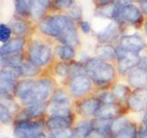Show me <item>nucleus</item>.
Masks as SVG:
<instances>
[{
	"mask_svg": "<svg viewBox=\"0 0 147 138\" xmlns=\"http://www.w3.org/2000/svg\"><path fill=\"white\" fill-rule=\"evenodd\" d=\"M114 18H119L121 20L131 23V24H137L142 20V13L139 8L131 4H128L122 7H118L116 6V12H115Z\"/></svg>",
	"mask_w": 147,
	"mask_h": 138,
	"instance_id": "obj_7",
	"label": "nucleus"
},
{
	"mask_svg": "<svg viewBox=\"0 0 147 138\" xmlns=\"http://www.w3.org/2000/svg\"><path fill=\"white\" fill-rule=\"evenodd\" d=\"M52 103L55 104H60V105H65L69 106L70 104V100H69L68 96L64 93L62 90H58L54 93L53 99H52Z\"/></svg>",
	"mask_w": 147,
	"mask_h": 138,
	"instance_id": "obj_30",
	"label": "nucleus"
},
{
	"mask_svg": "<svg viewBox=\"0 0 147 138\" xmlns=\"http://www.w3.org/2000/svg\"><path fill=\"white\" fill-rule=\"evenodd\" d=\"M80 27H81L82 31L85 32V33H88V32L90 31V25H89V23L87 22V21H83V22H81Z\"/></svg>",
	"mask_w": 147,
	"mask_h": 138,
	"instance_id": "obj_40",
	"label": "nucleus"
},
{
	"mask_svg": "<svg viewBox=\"0 0 147 138\" xmlns=\"http://www.w3.org/2000/svg\"><path fill=\"white\" fill-rule=\"evenodd\" d=\"M119 113V108L114 103H105L96 110V116L101 119H111Z\"/></svg>",
	"mask_w": 147,
	"mask_h": 138,
	"instance_id": "obj_17",
	"label": "nucleus"
},
{
	"mask_svg": "<svg viewBox=\"0 0 147 138\" xmlns=\"http://www.w3.org/2000/svg\"><path fill=\"white\" fill-rule=\"evenodd\" d=\"M136 127L133 124H128L121 132L117 133L116 138H135Z\"/></svg>",
	"mask_w": 147,
	"mask_h": 138,
	"instance_id": "obj_31",
	"label": "nucleus"
},
{
	"mask_svg": "<svg viewBox=\"0 0 147 138\" xmlns=\"http://www.w3.org/2000/svg\"><path fill=\"white\" fill-rule=\"evenodd\" d=\"M16 138H48L43 133V124L41 122H32L21 121L14 128Z\"/></svg>",
	"mask_w": 147,
	"mask_h": 138,
	"instance_id": "obj_5",
	"label": "nucleus"
},
{
	"mask_svg": "<svg viewBox=\"0 0 147 138\" xmlns=\"http://www.w3.org/2000/svg\"><path fill=\"white\" fill-rule=\"evenodd\" d=\"M11 35V29L5 24H0V41L7 43Z\"/></svg>",
	"mask_w": 147,
	"mask_h": 138,
	"instance_id": "obj_34",
	"label": "nucleus"
},
{
	"mask_svg": "<svg viewBox=\"0 0 147 138\" xmlns=\"http://www.w3.org/2000/svg\"><path fill=\"white\" fill-rule=\"evenodd\" d=\"M12 30L16 34H18V35L24 34L27 30V25L24 22L18 21V22L14 23V24L12 25Z\"/></svg>",
	"mask_w": 147,
	"mask_h": 138,
	"instance_id": "obj_37",
	"label": "nucleus"
},
{
	"mask_svg": "<svg viewBox=\"0 0 147 138\" xmlns=\"http://www.w3.org/2000/svg\"><path fill=\"white\" fill-rule=\"evenodd\" d=\"M100 98L102 99V101H104L106 103H112L115 97L112 95V93H103L100 96Z\"/></svg>",
	"mask_w": 147,
	"mask_h": 138,
	"instance_id": "obj_39",
	"label": "nucleus"
},
{
	"mask_svg": "<svg viewBox=\"0 0 147 138\" xmlns=\"http://www.w3.org/2000/svg\"><path fill=\"white\" fill-rule=\"evenodd\" d=\"M73 20L66 16L55 15L46 18L40 23L39 28L44 34L59 37L69 27L74 26Z\"/></svg>",
	"mask_w": 147,
	"mask_h": 138,
	"instance_id": "obj_2",
	"label": "nucleus"
},
{
	"mask_svg": "<svg viewBox=\"0 0 147 138\" xmlns=\"http://www.w3.org/2000/svg\"><path fill=\"white\" fill-rule=\"evenodd\" d=\"M55 5L58 8H68L73 5V0H55Z\"/></svg>",
	"mask_w": 147,
	"mask_h": 138,
	"instance_id": "obj_38",
	"label": "nucleus"
},
{
	"mask_svg": "<svg viewBox=\"0 0 147 138\" xmlns=\"http://www.w3.org/2000/svg\"><path fill=\"white\" fill-rule=\"evenodd\" d=\"M22 57L20 54H11L0 57V66L20 67L22 66Z\"/></svg>",
	"mask_w": 147,
	"mask_h": 138,
	"instance_id": "obj_20",
	"label": "nucleus"
},
{
	"mask_svg": "<svg viewBox=\"0 0 147 138\" xmlns=\"http://www.w3.org/2000/svg\"><path fill=\"white\" fill-rule=\"evenodd\" d=\"M91 83L89 77L84 74H77L73 76L70 82V90L73 95L82 96L90 89Z\"/></svg>",
	"mask_w": 147,
	"mask_h": 138,
	"instance_id": "obj_9",
	"label": "nucleus"
},
{
	"mask_svg": "<svg viewBox=\"0 0 147 138\" xmlns=\"http://www.w3.org/2000/svg\"><path fill=\"white\" fill-rule=\"evenodd\" d=\"M119 47L127 51V52L138 53L145 47V41L141 36L137 34L123 36L121 39V46Z\"/></svg>",
	"mask_w": 147,
	"mask_h": 138,
	"instance_id": "obj_10",
	"label": "nucleus"
},
{
	"mask_svg": "<svg viewBox=\"0 0 147 138\" xmlns=\"http://www.w3.org/2000/svg\"><path fill=\"white\" fill-rule=\"evenodd\" d=\"M29 57L30 62L36 64L37 66H44L50 61L52 57V52L47 45L40 41H34L30 47Z\"/></svg>",
	"mask_w": 147,
	"mask_h": 138,
	"instance_id": "obj_6",
	"label": "nucleus"
},
{
	"mask_svg": "<svg viewBox=\"0 0 147 138\" xmlns=\"http://www.w3.org/2000/svg\"><path fill=\"white\" fill-rule=\"evenodd\" d=\"M75 135V131H73L71 128L67 127L52 131L48 138H74Z\"/></svg>",
	"mask_w": 147,
	"mask_h": 138,
	"instance_id": "obj_26",
	"label": "nucleus"
},
{
	"mask_svg": "<svg viewBox=\"0 0 147 138\" xmlns=\"http://www.w3.org/2000/svg\"><path fill=\"white\" fill-rule=\"evenodd\" d=\"M117 55L119 56L118 68L121 74L126 73L132 67L138 66L141 61V58L139 57L138 53L127 52L121 47H119V51H117Z\"/></svg>",
	"mask_w": 147,
	"mask_h": 138,
	"instance_id": "obj_8",
	"label": "nucleus"
},
{
	"mask_svg": "<svg viewBox=\"0 0 147 138\" xmlns=\"http://www.w3.org/2000/svg\"><path fill=\"white\" fill-rule=\"evenodd\" d=\"M128 119L126 117H119L112 122L111 125H110V131L112 133H118L121 132L123 128H125L128 125Z\"/></svg>",
	"mask_w": 147,
	"mask_h": 138,
	"instance_id": "obj_29",
	"label": "nucleus"
},
{
	"mask_svg": "<svg viewBox=\"0 0 147 138\" xmlns=\"http://www.w3.org/2000/svg\"><path fill=\"white\" fill-rule=\"evenodd\" d=\"M128 89L126 86L121 85V84H118L114 87V89L112 90V95L115 98L118 99H123L124 97L127 95Z\"/></svg>",
	"mask_w": 147,
	"mask_h": 138,
	"instance_id": "obj_33",
	"label": "nucleus"
},
{
	"mask_svg": "<svg viewBox=\"0 0 147 138\" xmlns=\"http://www.w3.org/2000/svg\"><path fill=\"white\" fill-rule=\"evenodd\" d=\"M93 129V124L88 122H79V124L76 126L75 133L76 135L80 137V138H86V136L88 135V133L91 132V130Z\"/></svg>",
	"mask_w": 147,
	"mask_h": 138,
	"instance_id": "obj_25",
	"label": "nucleus"
},
{
	"mask_svg": "<svg viewBox=\"0 0 147 138\" xmlns=\"http://www.w3.org/2000/svg\"><path fill=\"white\" fill-rule=\"evenodd\" d=\"M23 46H24V40L22 38L13 39L0 47V55L6 56V55L18 54V53L22 50Z\"/></svg>",
	"mask_w": 147,
	"mask_h": 138,
	"instance_id": "obj_13",
	"label": "nucleus"
},
{
	"mask_svg": "<svg viewBox=\"0 0 147 138\" xmlns=\"http://www.w3.org/2000/svg\"><path fill=\"white\" fill-rule=\"evenodd\" d=\"M145 32H146V34H147V22H146V24H145Z\"/></svg>",
	"mask_w": 147,
	"mask_h": 138,
	"instance_id": "obj_44",
	"label": "nucleus"
},
{
	"mask_svg": "<svg viewBox=\"0 0 147 138\" xmlns=\"http://www.w3.org/2000/svg\"><path fill=\"white\" fill-rule=\"evenodd\" d=\"M96 53L100 59H113L117 56V51L109 44L98 46L96 48Z\"/></svg>",
	"mask_w": 147,
	"mask_h": 138,
	"instance_id": "obj_21",
	"label": "nucleus"
},
{
	"mask_svg": "<svg viewBox=\"0 0 147 138\" xmlns=\"http://www.w3.org/2000/svg\"><path fill=\"white\" fill-rule=\"evenodd\" d=\"M20 67H5L0 70V97H9L15 94L16 80L21 76Z\"/></svg>",
	"mask_w": 147,
	"mask_h": 138,
	"instance_id": "obj_4",
	"label": "nucleus"
},
{
	"mask_svg": "<svg viewBox=\"0 0 147 138\" xmlns=\"http://www.w3.org/2000/svg\"><path fill=\"white\" fill-rule=\"evenodd\" d=\"M99 101L96 99H89L82 102L79 106V112L82 115L85 116H90V115L96 114V110H98Z\"/></svg>",
	"mask_w": 147,
	"mask_h": 138,
	"instance_id": "obj_18",
	"label": "nucleus"
},
{
	"mask_svg": "<svg viewBox=\"0 0 147 138\" xmlns=\"http://www.w3.org/2000/svg\"><path fill=\"white\" fill-rule=\"evenodd\" d=\"M71 123V119L69 117H59L53 116L47 122V126L50 130H59V129L67 128Z\"/></svg>",
	"mask_w": 147,
	"mask_h": 138,
	"instance_id": "obj_19",
	"label": "nucleus"
},
{
	"mask_svg": "<svg viewBox=\"0 0 147 138\" xmlns=\"http://www.w3.org/2000/svg\"><path fill=\"white\" fill-rule=\"evenodd\" d=\"M21 73L25 76H34L39 73V67L31 62H28L21 66Z\"/></svg>",
	"mask_w": 147,
	"mask_h": 138,
	"instance_id": "obj_27",
	"label": "nucleus"
},
{
	"mask_svg": "<svg viewBox=\"0 0 147 138\" xmlns=\"http://www.w3.org/2000/svg\"><path fill=\"white\" fill-rule=\"evenodd\" d=\"M86 71L88 77L98 84L108 83L114 77L115 71L112 66L100 58H92L86 64Z\"/></svg>",
	"mask_w": 147,
	"mask_h": 138,
	"instance_id": "obj_1",
	"label": "nucleus"
},
{
	"mask_svg": "<svg viewBox=\"0 0 147 138\" xmlns=\"http://www.w3.org/2000/svg\"><path fill=\"white\" fill-rule=\"evenodd\" d=\"M55 72H56V74L59 76H65L68 75L69 72H71V66L63 63L57 64L56 67H55Z\"/></svg>",
	"mask_w": 147,
	"mask_h": 138,
	"instance_id": "obj_35",
	"label": "nucleus"
},
{
	"mask_svg": "<svg viewBox=\"0 0 147 138\" xmlns=\"http://www.w3.org/2000/svg\"><path fill=\"white\" fill-rule=\"evenodd\" d=\"M12 116L10 112V109L7 106L0 101V122L4 124H8L11 122Z\"/></svg>",
	"mask_w": 147,
	"mask_h": 138,
	"instance_id": "obj_28",
	"label": "nucleus"
},
{
	"mask_svg": "<svg viewBox=\"0 0 147 138\" xmlns=\"http://www.w3.org/2000/svg\"><path fill=\"white\" fill-rule=\"evenodd\" d=\"M45 110H46V105L44 104V102L28 106L21 113V116H23L22 118L24 119L23 121H29L30 119L40 116V115H41L45 112Z\"/></svg>",
	"mask_w": 147,
	"mask_h": 138,
	"instance_id": "obj_15",
	"label": "nucleus"
},
{
	"mask_svg": "<svg viewBox=\"0 0 147 138\" xmlns=\"http://www.w3.org/2000/svg\"><path fill=\"white\" fill-rule=\"evenodd\" d=\"M52 89L53 83L48 78H42V79L34 81L29 94L22 102L28 106L43 102L50 96Z\"/></svg>",
	"mask_w": 147,
	"mask_h": 138,
	"instance_id": "obj_3",
	"label": "nucleus"
},
{
	"mask_svg": "<svg viewBox=\"0 0 147 138\" xmlns=\"http://www.w3.org/2000/svg\"><path fill=\"white\" fill-rule=\"evenodd\" d=\"M108 136V131L100 130L98 128H93L88 133L86 138H106Z\"/></svg>",
	"mask_w": 147,
	"mask_h": 138,
	"instance_id": "obj_36",
	"label": "nucleus"
},
{
	"mask_svg": "<svg viewBox=\"0 0 147 138\" xmlns=\"http://www.w3.org/2000/svg\"><path fill=\"white\" fill-rule=\"evenodd\" d=\"M129 83L136 89H142L147 86V71L142 67H137L129 75Z\"/></svg>",
	"mask_w": 147,
	"mask_h": 138,
	"instance_id": "obj_11",
	"label": "nucleus"
},
{
	"mask_svg": "<svg viewBox=\"0 0 147 138\" xmlns=\"http://www.w3.org/2000/svg\"><path fill=\"white\" fill-rule=\"evenodd\" d=\"M128 103L134 112H140L145 109L147 106V92L145 90H139L132 93L129 98Z\"/></svg>",
	"mask_w": 147,
	"mask_h": 138,
	"instance_id": "obj_12",
	"label": "nucleus"
},
{
	"mask_svg": "<svg viewBox=\"0 0 147 138\" xmlns=\"http://www.w3.org/2000/svg\"><path fill=\"white\" fill-rule=\"evenodd\" d=\"M15 8L20 15H26L29 12V4L26 0H15Z\"/></svg>",
	"mask_w": 147,
	"mask_h": 138,
	"instance_id": "obj_32",
	"label": "nucleus"
},
{
	"mask_svg": "<svg viewBox=\"0 0 147 138\" xmlns=\"http://www.w3.org/2000/svg\"><path fill=\"white\" fill-rule=\"evenodd\" d=\"M57 54L63 60H71L75 57V50L70 45H62L57 48Z\"/></svg>",
	"mask_w": 147,
	"mask_h": 138,
	"instance_id": "obj_24",
	"label": "nucleus"
},
{
	"mask_svg": "<svg viewBox=\"0 0 147 138\" xmlns=\"http://www.w3.org/2000/svg\"><path fill=\"white\" fill-rule=\"evenodd\" d=\"M58 38L64 45L73 46V45H77L79 43V39H78V35L75 25L69 27Z\"/></svg>",
	"mask_w": 147,
	"mask_h": 138,
	"instance_id": "obj_16",
	"label": "nucleus"
},
{
	"mask_svg": "<svg viewBox=\"0 0 147 138\" xmlns=\"http://www.w3.org/2000/svg\"><path fill=\"white\" fill-rule=\"evenodd\" d=\"M118 27L114 24H109V26H107L105 29L100 32L98 34V37L100 40L102 41H110L114 39L115 37H117L118 35Z\"/></svg>",
	"mask_w": 147,
	"mask_h": 138,
	"instance_id": "obj_23",
	"label": "nucleus"
},
{
	"mask_svg": "<svg viewBox=\"0 0 147 138\" xmlns=\"http://www.w3.org/2000/svg\"><path fill=\"white\" fill-rule=\"evenodd\" d=\"M49 6L48 0H29V11L31 17L37 20L47 10Z\"/></svg>",
	"mask_w": 147,
	"mask_h": 138,
	"instance_id": "obj_14",
	"label": "nucleus"
},
{
	"mask_svg": "<svg viewBox=\"0 0 147 138\" xmlns=\"http://www.w3.org/2000/svg\"><path fill=\"white\" fill-rule=\"evenodd\" d=\"M144 122L145 125H147V110H146V112L144 114Z\"/></svg>",
	"mask_w": 147,
	"mask_h": 138,
	"instance_id": "obj_43",
	"label": "nucleus"
},
{
	"mask_svg": "<svg viewBox=\"0 0 147 138\" xmlns=\"http://www.w3.org/2000/svg\"><path fill=\"white\" fill-rule=\"evenodd\" d=\"M141 7H142V10L147 14V0H142Z\"/></svg>",
	"mask_w": 147,
	"mask_h": 138,
	"instance_id": "obj_42",
	"label": "nucleus"
},
{
	"mask_svg": "<svg viewBox=\"0 0 147 138\" xmlns=\"http://www.w3.org/2000/svg\"><path fill=\"white\" fill-rule=\"evenodd\" d=\"M49 112L52 114V116H59V117L70 116V109H69V106H65V105L51 103V106L49 107Z\"/></svg>",
	"mask_w": 147,
	"mask_h": 138,
	"instance_id": "obj_22",
	"label": "nucleus"
},
{
	"mask_svg": "<svg viewBox=\"0 0 147 138\" xmlns=\"http://www.w3.org/2000/svg\"><path fill=\"white\" fill-rule=\"evenodd\" d=\"M70 13H71V15L75 18H79L81 17V9L78 8V7L74 8L73 10H71Z\"/></svg>",
	"mask_w": 147,
	"mask_h": 138,
	"instance_id": "obj_41",
	"label": "nucleus"
}]
</instances>
